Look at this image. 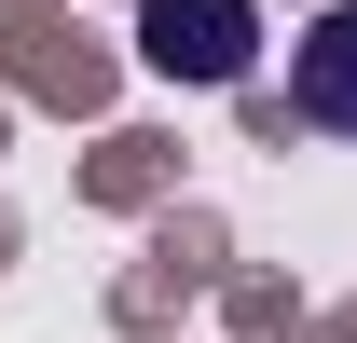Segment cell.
<instances>
[{
  "instance_id": "cell-1",
  "label": "cell",
  "mask_w": 357,
  "mask_h": 343,
  "mask_svg": "<svg viewBox=\"0 0 357 343\" xmlns=\"http://www.w3.org/2000/svg\"><path fill=\"white\" fill-rule=\"evenodd\" d=\"M137 55L165 83H234L261 55V0H137Z\"/></svg>"
},
{
  "instance_id": "cell-2",
  "label": "cell",
  "mask_w": 357,
  "mask_h": 343,
  "mask_svg": "<svg viewBox=\"0 0 357 343\" xmlns=\"http://www.w3.org/2000/svg\"><path fill=\"white\" fill-rule=\"evenodd\" d=\"M289 69H303V110H316V124H330V137H357V0H330V14H316Z\"/></svg>"
}]
</instances>
